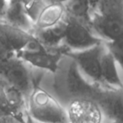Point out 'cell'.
Segmentation results:
<instances>
[{
    "label": "cell",
    "instance_id": "cell-13",
    "mask_svg": "<svg viewBox=\"0 0 123 123\" xmlns=\"http://www.w3.org/2000/svg\"><path fill=\"white\" fill-rule=\"evenodd\" d=\"M66 20L67 19L52 27L35 31L32 35H34L40 42L48 49H58L63 46L62 41L65 35Z\"/></svg>",
    "mask_w": 123,
    "mask_h": 123
},
{
    "label": "cell",
    "instance_id": "cell-1",
    "mask_svg": "<svg viewBox=\"0 0 123 123\" xmlns=\"http://www.w3.org/2000/svg\"><path fill=\"white\" fill-rule=\"evenodd\" d=\"M53 78L52 87L55 97L65 105L73 99L89 98L97 102L103 87L88 81L79 70L75 62L64 54L58 62Z\"/></svg>",
    "mask_w": 123,
    "mask_h": 123
},
{
    "label": "cell",
    "instance_id": "cell-19",
    "mask_svg": "<svg viewBox=\"0 0 123 123\" xmlns=\"http://www.w3.org/2000/svg\"><path fill=\"white\" fill-rule=\"evenodd\" d=\"M68 0H45V2H52V3H59V4H64Z\"/></svg>",
    "mask_w": 123,
    "mask_h": 123
},
{
    "label": "cell",
    "instance_id": "cell-17",
    "mask_svg": "<svg viewBox=\"0 0 123 123\" xmlns=\"http://www.w3.org/2000/svg\"><path fill=\"white\" fill-rule=\"evenodd\" d=\"M0 123H26V119L23 120L14 116H6L0 117Z\"/></svg>",
    "mask_w": 123,
    "mask_h": 123
},
{
    "label": "cell",
    "instance_id": "cell-2",
    "mask_svg": "<svg viewBox=\"0 0 123 123\" xmlns=\"http://www.w3.org/2000/svg\"><path fill=\"white\" fill-rule=\"evenodd\" d=\"M89 27L103 41L122 39L123 0H99L93 8Z\"/></svg>",
    "mask_w": 123,
    "mask_h": 123
},
{
    "label": "cell",
    "instance_id": "cell-16",
    "mask_svg": "<svg viewBox=\"0 0 123 123\" xmlns=\"http://www.w3.org/2000/svg\"><path fill=\"white\" fill-rule=\"evenodd\" d=\"M6 116H14L12 110L10 109L7 100H6L5 95H4V90L2 88V83L0 80V117Z\"/></svg>",
    "mask_w": 123,
    "mask_h": 123
},
{
    "label": "cell",
    "instance_id": "cell-15",
    "mask_svg": "<svg viewBox=\"0 0 123 123\" xmlns=\"http://www.w3.org/2000/svg\"><path fill=\"white\" fill-rule=\"evenodd\" d=\"M107 50L110 51L113 57L116 59L117 63L121 68L122 66V59H123V48H122V39L116 40L114 41H105Z\"/></svg>",
    "mask_w": 123,
    "mask_h": 123
},
{
    "label": "cell",
    "instance_id": "cell-14",
    "mask_svg": "<svg viewBox=\"0 0 123 123\" xmlns=\"http://www.w3.org/2000/svg\"><path fill=\"white\" fill-rule=\"evenodd\" d=\"M63 5L68 17L89 26L93 7L88 0H68Z\"/></svg>",
    "mask_w": 123,
    "mask_h": 123
},
{
    "label": "cell",
    "instance_id": "cell-3",
    "mask_svg": "<svg viewBox=\"0 0 123 123\" xmlns=\"http://www.w3.org/2000/svg\"><path fill=\"white\" fill-rule=\"evenodd\" d=\"M25 113L36 123H68L64 105L41 85L26 97Z\"/></svg>",
    "mask_w": 123,
    "mask_h": 123
},
{
    "label": "cell",
    "instance_id": "cell-20",
    "mask_svg": "<svg viewBox=\"0 0 123 123\" xmlns=\"http://www.w3.org/2000/svg\"><path fill=\"white\" fill-rule=\"evenodd\" d=\"M26 123H36V122H34L33 121H31L28 116H26Z\"/></svg>",
    "mask_w": 123,
    "mask_h": 123
},
{
    "label": "cell",
    "instance_id": "cell-7",
    "mask_svg": "<svg viewBox=\"0 0 123 123\" xmlns=\"http://www.w3.org/2000/svg\"><path fill=\"white\" fill-rule=\"evenodd\" d=\"M68 123H105V116L95 100L77 98L64 105Z\"/></svg>",
    "mask_w": 123,
    "mask_h": 123
},
{
    "label": "cell",
    "instance_id": "cell-10",
    "mask_svg": "<svg viewBox=\"0 0 123 123\" xmlns=\"http://www.w3.org/2000/svg\"><path fill=\"white\" fill-rule=\"evenodd\" d=\"M67 19L63 4L45 2L40 7L33 20V33L52 27ZM32 33V34H33Z\"/></svg>",
    "mask_w": 123,
    "mask_h": 123
},
{
    "label": "cell",
    "instance_id": "cell-18",
    "mask_svg": "<svg viewBox=\"0 0 123 123\" xmlns=\"http://www.w3.org/2000/svg\"><path fill=\"white\" fill-rule=\"evenodd\" d=\"M6 4H7V0H0V19L3 17L4 9L6 8Z\"/></svg>",
    "mask_w": 123,
    "mask_h": 123
},
{
    "label": "cell",
    "instance_id": "cell-4",
    "mask_svg": "<svg viewBox=\"0 0 123 123\" xmlns=\"http://www.w3.org/2000/svg\"><path fill=\"white\" fill-rule=\"evenodd\" d=\"M39 71L16 55L0 62V79L17 89L25 97L33 88L41 85L42 75L37 74Z\"/></svg>",
    "mask_w": 123,
    "mask_h": 123
},
{
    "label": "cell",
    "instance_id": "cell-8",
    "mask_svg": "<svg viewBox=\"0 0 123 123\" xmlns=\"http://www.w3.org/2000/svg\"><path fill=\"white\" fill-rule=\"evenodd\" d=\"M31 35L0 20V62L15 56Z\"/></svg>",
    "mask_w": 123,
    "mask_h": 123
},
{
    "label": "cell",
    "instance_id": "cell-9",
    "mask_svg": "<svg viewBox=\"0 0 123 123\" xmlns=\"http://www.w3.org/2000/svg\"><path fill=\"white\" fill-rule=\"evenodd\" d=\"M67 52H68V50L62 46L56 50L46 49L44 51L31 53L18 52L16 56L33 68L54 74L60 59Z\"/></svg>",
    "mask_w": 123,
    "mask_h": 123
},
{
    "label": "cell",
    "instance_id": "cell-11",
    "mask_svg": "<svg viewBox=\"0 0 123 123\" xmlns=\"http://www.w3.org/2000/svg\"><path fill=\"white\" fill-rule=\"evenodd\" d=\"M0 20L30 34L33 33V20L22 1L7 0L6 8Z\"/></svg>",
    "mask_w": 123,
    "mask_h": 123
},
{
    "label": "cell",
    "instance_id": "cell-12",
    "mask_svg": "<svg viewBox=\"0 0 123 123\" xmlns=\"http://www.w3.org/2000/svg\"><path fill=\"white\" fill-rule=\"evenodd\" d=\"M119 67L117 62L105 45L100 59V74L103 85L112 89H122V80L119 73Z\"/></svg>",
    "mask_w": 123,
    "mask_h": 123
},
{
    "label": "cell",
    "instance_id": "cell-6",
    "mask_svg": "<svg viewBox=\"0 0 123 123\" xmlns=\"http://www.w3.org/2000/svg\"><path fill=\"white\" fill-rule=\"evenodd\" d=\"M102 41L89 25L67 16L66 30L62 45L68 51H79L88 49Z\"/></svg>",
    "mask_w": 123,
    "mask_h": 123
},
{
    "label": "cell",
    "instance_id": "cell-5",
    "mask_svg": "<svg viewBox=\"0 0 123 123\" xmlns=\"http://www.w3.org/2000/svg\"><path fill=\"white\" fill-rule=\"evenodd\" d=\"M105 48V42L79 51H68V54L77 65L82 75L94 84L103 85L100 74V59ZM109 88V87H108Z\"/></svg>",
    "mask_w": 123,
    "mask_h": 123
}]
</instances>
